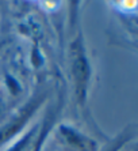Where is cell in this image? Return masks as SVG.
Here are the masks:
<instances>
[{
	"instance_id": "cell-1",
	"label": "cell",
	"mask_w": 138,
	"mask_h": 151,
	"mask_svg": "<svg viewBox=\"0 0 138 151\" xmlns=\"http://www.w3.org/2000/svg\"><path fill=\"white\" fill-rule=\"evenodd\" d=\"M77 48H79V52H76V56H75V67H73V72H75V78H76L77 82V90H79V94L81 97V90H84L87 83V78H88V67H87V61L85 57L81 52V45L80 42H77Z\"/></svg>"
},
{
	"instance_id": "cell-2",
	"label": "cell",
	"mask_w": 138,
	"mask_h": 151,
	"mask_svg": "<svg viewBox=\"0 0 138 151\" xmlns=\"http://www.w3.org/2000/svg\"><path fill=\"white\" fill-rule=\"evenodd\" d=\"M34 108H35L34 105H28L27 108L22 112L21 116L15 120V121H12L10 125L4 127L3 129L0 131V144L3 143V142H6L8 137H11L12 135L15 134V132H18V131L21 129V127L23 125V124L26 123V120L30 117V114H31V112L34 110Z\"/></svg>"
},
{
	"instance_id": "cell-3",
	"label": "cell",
	"mask_w": 138,
	"mask_h": 151,
	"mask_svg": "<svg viewBox=\"0 0 138 151\" xmlns=\"http://www.w3.org/2000/svg\"><path fill=\"white\" fill-rule=\"evenodd\" d=\"M62 132H64V134L66 135V136H68V139L70 142H75V143L76 144H79L80 147H83L84 150H87V144H88V146H90V147H92V143H90V142L88 140H85V139H84V137H81V136H77L76 134H75V132H72V131H69V129H65V128H64V129H62Z\"/></svg>"
},
{
	"instance_id": "cell-4",
	"label": "cell",
	"mask_w": 138,
	"mask_h": 151,
	"mask_svg": "<svg viewBox=\"0 0 138 151\" xmlns=\"http://www.w3.org/2000/svg\"><path fill=\"white\" fill-rule=\"evenodd\" d=\"M26 142H27V137H26V139H23V140H22L21 143H18L16 146H15V147L12 148V151H21V150H22V147H23L24 144H26Z\"/></svg>"
}]
</instances>
